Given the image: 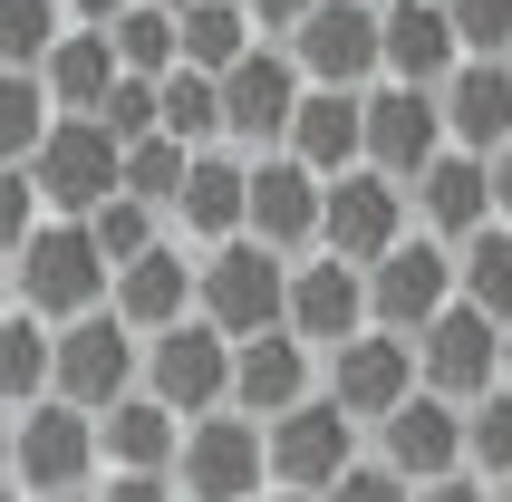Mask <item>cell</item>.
Segmentation results:
<instances>
[{
  "mask_svg": "<svg viewBox=\"0 0 512 502\" xmlns=\"http://www.w3.org/2000/svg\"><path fill=\"white\" fill-rule=\"evenodd\" d=\"M406 242V203H397V174L377 165H348L319 184V251H339V261H358L368 271L377 251Z\"/></svg>",
  "mask_w": 512,
  "mask_h": 502,
  "instance_id": "obj_11",
  "label": "cell"
},
{
  "mask_svg": "<svg viewBox=\"0 0 512 502\" xmlns=\"http://www.w3.org/2000/svg\"><path fill=\"white\" fill-rule=\"evenodd\" d=\"M10 280H20V309H29V319L68 329V319H87V309H107L116 261L97 251V232H87V223H58V213H49V223L10 251Z\"/></svg>",
  "mask_w": 512,
  "mask_h": 502,
  "instance_id": "obj_1",
  "label": "cell"
},
{
  "mask_svg": "<svg viewBox=\"0 0 512 502\" xmlns=\"http://www.w3.org/2000/svg\"><path fill=\"white\" fill-rule=\"evenodd\" d=\"M116 39V68L126 78H174L184 68V39H174V10H155V0H136V10H116L107 20Z\"/></svg>",
  "mask_w": 512,
  "mask_h": 502,
  "instance_id": "obj_31",
  "label": "cell"
},
{
  "mask_svg": "<svg viewBox=\"0 0 512 502\" xmlns=\"http://www.w3.org/2000/svg\"><path fill=\"white\" fill-rule=\"evenodd\" d=\"M300 396H319L310 387V338L300 329H261V338L232 348V416L271 425V416H290Z\"/></svg>",
  "mask_w": 512,
  "mask_h": 502,
  "instance_id": "obj_17",
  "label": "cell"
},
{
  "mask_svg": "<svg viewBox=\"0 0 512 502\" xmlns=\"http://www.w3.org/2000/svg\"><path fill=\"white\" fill-rule=\"evenodd\" d=\"M252 502H310V493H252Z\"/></svg>",
  "mask_w": 512,
  "mask_h": 502,
  "instance_id": "obj_50",
  "label": "cell"
},
{
  "mask_svg": "<svg viewBox=\"0 0 512 502\" xmlns=\"http://www.w3.org/2000/svg\"><path fill=\"white\" fill-rule=\"evenodd\" d=\"M455 309V242H435V232H406L397 251H377L368 261V329H435Z\"/></svg>",
  "mask_w": 512,
  "mask_h": 502,
  "instance_id": "obj_8",
  "label": "cell"
},
{
  "mask_svg": "<svg viewBox=\"0 0 512 502\" xmlns=\"http://www.w3.org/2000/svg\"><path fill=\"white\" fill-rule=\"evenodd\" d=\"M416 377H426V396H455V406L493 396L503 387V319L455 290V309L435 329H416Z\"/></svg>",
  "mask_w": 512,
  "mask_h": 502,
  "instance_id": "obj_10",
  "label": "cell"
},
{
  "mask_svg": "<svg viewBox=\"0 0 512 502\" xmlns=\"http://www.w3.org/2000/svg\"><path fill=\"white\" fill-rule=\"evenodd\" d=\"M174 39H184V68H203V78H223L232 58L261 49L242 0H194V10H174Z\"/></svg>",
  "mask_w": 512,
  "mask_h": 502,
  "instance_id": "obj_28",
  "label": "cell"
},
{
  "mask_svg": "<svg viewBox=\"0 0 512 502\" xmlns=\"http://www.w3.org/2000/svg\"><path fill=\"white\" fill-rule=\"evenodd\" d=\"M493 502H512V474H503V483H493Z\"/></svg>",
  "mask_w": 512,
  "mask_h": 502,
  "instance_id": "obj_52",
  "label": "cell"
},
{
  "mask_svg": "<svg viewBox=\"0 0 512 502\" xmlns=\"http://www.w3.org/2000/svg\"><path fill=\"white\" fill-rule=\"evenodd\" d=\"M290 58L310 87H368L387 68V29H377V0H319L310 20L290 29Z\"/></svg>",
  "mask_w": 512,
  "mask_h": 502,
  "instance_id": "obj_12",
  "label": "cell"
},
{
  "mask_svg": "<svg viewBox=\"0 0 512 502\" xmlns=\"http://www.w3.org/2000/svg\"><path fill=\"white\" fill-rule=\"evenodd\" d=\"M416 502H493L484 483H464V474H445V483H416Z\"/></svg>",
  "mask_w": 512,
  "mask_h": 502,
  "instance_id": "obj_44",
  "label": "cell"
},
{
  "mask_svg": "<svg viewBox=\"0 0 512 502\" xmlns=\"http://www.w3.org/2000/svg\"><path fill=\"white\" fill-rule=\"evenodd\" d=\"M68 502H78V493H68Z\"/></svg>",
  "mask_w": 512,
  "mask_h": 502,
  "instance_id": "obj_55",
  "label": "cell"
},
{
  "mask_svg": "<svg viewBox=\"0 0 512 502\" xmlns=\"http://www.w3.org/2000/svg\"><path fill=\"white\" fill-rule=\"evenodd\" d=\"M10 435H20V416H10V406H0V474H10Z\"/></svg>",
  "mask_w": 512,
  "mask_h": 502,
  "instance_id": "obj_48",
  "label": "cell"
},
{
  "mask_svg": "<svg viewBox=\"0 0 512 502\" xmlns=\"http://www.w3.org/2000/svg\"><path fill=\"white\" fill-rule=\"evenodd\" d=\"M49 126H58V107L39 87V68H0V165H29Z\"/></svg>",
  "mask_w": 512,
  "mask_h": 502,
  "instance_id": "obj_33",
  "label": "cell"
},
{
  "mask_svg": "<svg viewBox=\"0 0 512 502\" xmlns=\"http://www.w3.org/2000/svg\"><path fill=\"white\" fill-rule=\"evenodd\" d=\"M416 387H426V377H416V338H397V329H358V338L329 348V396H339L358 425H377Z\"/></svg>",
  "mask_w": 512,
  "mask_h": 502,
  "instance_id": "obj_15",
  "label": "cell"
},
{
  "mask_svg": "<svg viewBox=\"0 0 512 502\" xmlns=\"http://www.w3.org/2000/svg\"><path fill=\"white\" fill-rule=\"evenodd\" d=\"M145 396L174 406V416L194 425L213 406H232V338L213 319H174V329L145 338Z\"/></svg>",
  "mask_w": 512,
  "mask_h": 502,
  "instance_id": "obj_9",
  "label": "cell"
},
{
  "mask_svg": "<svg viewBox=\"0 0 512 502\" xmlns=\"http://www.w3.org/2000/svg\"><path fill=\"white\" fill-rule=\"evenodd\" d=\"M261 454H271V493H310L319 502L348 464H358V416L319 387V396H300L290 416L261 425Z\"/></svg>",
  "mask_w": 512,
  "mask_h": 502,
  "instance_id": "obj_5",
  "label": "cell"
},
{
  "mask_svg": "<svg viewBox=\"0 0 512 502\" xmlns=\"http://www.w3.org/2000/svg\"><path fill=\"white\" fill-rule=\"evenodd\" d=\"M377 464L397 483H445V474H464V406L455 396H406V406H387L377 416Z\"/></svg>",
  "mask_w": 512,
  "mask_h": 502,
  "instance_id": "obj_13",
  "label": "cell"
},
{
  "mask_svg": "<svg viewBox=\"0 0 512 502\" xmlns=\"http://www.w3.org/2000/svg\"><path fill=\"white\" fill-rule=\"evenodd\" d=\"M155 126L174 145H223V78H203V68L155 78Z\"/></svg>",
  "mask_w": 512,
  "mask_h": 502,
  "instance_id": "obj_29",
  "label": "cell"
},
{
  "mask_svg": "<svg viewBox=\"0 0 512 502\" xmlns=\"http://www.w3.org/2000/svg\"><path fill=\"white\" fill-rule=\"evenodd\" d=\"M97 126H107L116 145L165 136V126H155V78H116V87H107V107H97Z\"/></svg>",
  "mask_w": 512,
  "mask_h": 502,
  "instance_id": "obj_39",
  "label": "cell"
},
{
  "mask_svg": "<svg viewBox=\"0 0 512 502\" xmlns=\"http://www.w3.org/2000/svg\"><path fill=\"white\" fill-rule=\"evenodd\" d=\"M97 502H184V493H174V474H107Z\"/></svg>",
  "mask_w": 512,
  "mask_h": 502,
  "instance_id": "obj_42",
  "label": "cell"
},
{
  "mask_svg": "<svg viewBox=\"0 0 512 502\" xmlns=\"http://www.w3.org/2000/svg\"><path fill=\"white\" fill-rule=\"evenodd\" d=\"M49 348H58L49 319H29V309L0 319V406H39L49 396Z\"/></svg>",
  "mask_w": 512,
  "mask_h": 502,
  "instance_id": "obj_30",
  "label": "cell"
},
{
  "mask_svg": "<svg viewBox=\"0 0 512 502\" xmlns=\"http://www.w3.org/2000/svg\"><path fill=\"white\" fill-rule=\"evenodd\" d=\"M87 232H97V251H107L116 271H126L136 251H155V242H165V232H155V203H136V194L97 203V213H87Z\"/></svg>",
  "mask_w": 512,
  "mask_h": 502,
  "instance_id": "obj_37",
  "label": "cell"
},
{
  "mask_svg": "<svg viewBox=\"0 0 512 502\" xmlns=\"http://www.w3.org/2000/svg\"><path fill=\"white\" fill-rule=\"evenodd\" d=\"M145 387V338L116 319V309H87V319H68L49 348V396H68V406H87V416H107L116 396Z\"/></svg>",
  "mask_w": 512,
  "mask_h": 502,
  "instance_id": "obj_4",
  "label": "cell"
},
{
  "mask_svg": "<svg viewBox=\"0 0 512 502\" xmlns=\"http://www.w3.org/2000/svg\"><path fill=\"white\" fill-rule=\"evenodd\" d=\"M174 223H184V242H203V251L242 242V223H252V165H242V155H223V145H203L194 165H184Z\"/></svg>",
  "mask_w": 512,
  "mask_h": 502,
  "instance_id": "obj_19",
  "label": "cell"
},
{
  "mask_svg": "<svg viewBox=\"0 0 512 502\" xmlns=\"http://www.w3.org/2000/svg\"><path fill=\"white\" fill-rule=\"evenodd\" d=\"M464 464H474L484 483L512 474V387H493V396L464 406Z\"/></svg>",
  "mask_w": 512,
  "mask_h": 502,
  "instance_id": "obj_35",
  "label": "cell"
},
{
  "mask_svg": "<svg viewBox=\"0 0 512 502\" xmlns=\"http://www.w3.org/2000/svg\"><path fill=\"white\" fill-rule=\"evenodd\" d=\"M435 97H445V136L464 155H503L512 145V58H464Z\"/></svg>",
  "mask_w": 512,
  "mask_h": 502,
  "instance_id": "obj_24",
  "label": "cell"
},
{
  "mask_svg": "<svg viewBox=\"0 0 512 502\" xmlns=\"http://www.w3.org/2000/svg\"><path fill=\"white\" fill-rule=\"evenodd\" d=\"M300 58L290 49H252L223 68V145H281L300 116Z\"/></svg>",
  "mask_w": 512,
  "mask_h": 502,
  "instance_id": "obj_14",
  "label": "cell"
},
{
  "mask_svg": "<svg viewBox=\"0 0 512 502\" xmlns=\"http://www.w3.org/2000/svg\"><path fill=\"white\" fill-rule=\"evenodd\" d=\"M242 10H252V29H300L319 0H242Z\"/></svg>",
  "mask_w": 512,
  "mask_h": 502,
  "instance_id": "obj_43",
  "label": "cell"
},
{
  "mask_svg": "<svg viewBox=\"0 0 512 502\" xmlns=\"http://www.w3.org/2000/svg\"><path fill=\"white\" fill-rule=\"evenodd\" d=\"M319 184L329 174H310L300 155H261L252 165V242H271V251H310L319 242Z\"/></svg>",
  "mask_w": 512,
  "mask_h": 502,
  "instance_id": "obj_22",
  "label": "cell"
},
{
  "mask_svg": "<svg viewBox=\"0 0 512 502\" xmlns=\"http://www.w3.org/2000/svg\"><path fill=\"white\" fill-rule=\"evenodd\" d=\"M290 329L310 338V348L358 338V329H368V271L339 261V251H310V261L290 271Z\"/></svg>",
  "mask_w": 512,
  "mask_h": 502,
  "instance_id": "obj_18",
  "label": "cell"
},
{
  "mask_svg": "<svg viewBox=\"0 0 512 502\" xmlns=\"http://www.w3.org/2000/svg\"><path fill=\"white\" fill-rule=\"evenodd\" d=\"M377 29H387V68L377 78H397V87H445L464 68V39H455V10L445 0H387Z\"/></svg>",
  "mask_w": 512,
  "mask_h": 502,
  "instance_id": "obj_20",
  "label": "cell"
},
{
  "mask_svg": "<svg viewBox=\"0 0 512 502\" xmlns=\"http://www.w3.org/2000/svg\"><path fill=\"white\" fill-rule=\"evenodd\" d=\"M87 474H97V416H87V406H68V396L20 406V435H10V483H20L29 502H68Z\"/></svg>",
  "mask_w": 512,
  "mask_h": 502,
  "instance_id": "obj_6",
  "label": "cell"
},
{
  "mask_svg": "<svg viewBox=\"0 0 512 502\" xmlns=\"http://www.w3.org/2000/svg\"><path fill=\"white\" fill-rule=\"evenodd\" d=\"M0 502H29V493H20V483H0Z\"/></svg>",
  "mask_w": 512,
  "mask_h": 502,
  "instance_id": "obj_51",
  "label": "cell"
},
{
  "mask_svg": "<svg viewBox=\"0 0 512 502\" xmlns=\"http://www.w3.org/2000/svg\"><path fill=\"white\" fill-rule=\"evenodd\" d=\"M203 145H174V136H136L126 145V194L155 203V213H174V194H184V165H194Z\"/></svg>",
  "mask_w": 512,
  "mask_h": 502,
  "instance_id": "obj_34",
  "label": "cell"
},
{
  "mask_svg": "<svg viewBox=\"0 0 512 502\" xmlns=\"http://www.w3.org/2000/svg\"><path fill=\"white\" fill-rule=\"evenodd\" d=\"M39 223H49V203H39L29 165H0V251H20V242H29Z\"/></svg>",
  "mask_w": 512,
  "mask_h": 502,
  "instance_id": "obj_40",
  "label": "cell"
},
{
  "mask_svg": "<svg viewBox=\"0 0 512 502\" xmlns=\"http://www.w3.org/2000/svg\"><path fill=\"white\" fill-rule=\"evenodd\" d=\"M58 10H68V20H78V29H107L116 10H136V0H58Z\"/></svg>",
  "mask_w": 512,
  "mask_h": 502,
  "instance_id": "obj_45",
  "label": "cell"
},
{
  "mask_svg": "<svg viewBox=\"0 0 512 502\" xmlns=\"http://www.w3.org/2000/svg\"><path fill=\"white\" fill-rule=\"evenodd\" d=\"M194 271H203V261H184L174 242H155V251H136V261L116 271L107 309H116L136 338H155V329H174V319H194Z\"/></svg>",
  "mask_w": 512,
  "mask_h": 502,
  "instance_id": "obj_23",
  "label": "cell"
},
{
  "mask_svg": "<svg viewBox=\"0 0 512 502\" xmlns=\"http://www.w3.org/2000/svg\"><path fill=\"white\" fill-rule=\"evenodd\" d=\"M484 165H493V223H512V145H503V155H484Z\"/></svg>",
  "mask_w": 512,
  "mask_h": 502,
  "instance_id": "obj_46",
  "label": "cell"
},
{
  "mask_svg": "<svg viewBox=\"0 0 512 502\" xmlns=\"http://www.w3.org/2000/svg\"><path fill=\"white\" fill-rule=\"evenodd\" d=\"M174 445H184V416L155 406V396H116L107 416H97V454H107V474H174Z\"/></svg>",
  "mask_w": 512,
  "mask_h": 502,
  "instance_id": "obj_27",
  "label": "cell"
},
{
  "mask_svg": "<svg viewBox=\"0 0 512 502\" xmlns=\"http://www.w3.org/2000/svg\"><path fill=\"white\" fill-rule=\"evenodd\" d=\"M319 502H416V483H397L387 464H368V454H358V464H348V474L329 483Z\"/></svg>",
  "mask_w": 512,
  "mask_h": 502,
  "instance_id": "obj_41",
  "label": "cell"
},
{
  "mask_svg": "<svg viewBox=\"0 0 512 502\" xmlns=\"http://www.w3.org/2000/svg\"><path fill=\"white\" fill-rule=\"evenodd\" d=\"M194 319H213V329L242 348V338L261 329H290V261L271 242H223V251H203V271H194Z\"/></svg>",
  "mask_w": 512,
  "mask_h": 502,
  "instance_id": "obj_2",
  "label": "cell"
},
{
  "mask_svg": "<svg viewBox=\"0 0 512 502\" xmlns=\"http://www.w3.org/2000/svg\"><path fill=\"white\" fill-rule=\"evenodd\" d=\"M445 97H435V87H377L368 97V165L377 174H397V184H416V174L435 165V155H445Z\"/></svg>",
  "mask_w": 512,
  "mask_h": 502,
  "instance_id": "obj_16",
  "label": "cell"
},
{
  "mask_svg": "<svg viewBox=\"0 0 512 502\" xmlns=\"http://www.w3.org/2000/svg\"><path fill=\"white\" fill-rule=\"evenodd\" d=\"M10 309H20V280H10V251H0V319H10Z\"/></svg>",
  "mask_w": 512,
  "mask_h": 502,
  "instance_id": "obj_47",
  "label": "cell"
},
{
  "mask_svg": "<svg viewBox=\"0 0 512 502\" xmlns=\"http://www.w3.org/2000/svg\"><path fill=\"white\" fill-rule=\"evenodd\" d=\"M155 10H194V0H155Z\"/></svg>",
  "mask_w": 512,
  "mask_h": 502,
  "instance_id": "obj_53",
  "label": "cell"
},
{
  "mask_svg": "<svg viewBox=\"0 0 512 502\" xmlns=\"http://www.w3.org/2000/svg\"><path fill=\"white\" fill-rule=\"evenodd\" d=\"M29 184H39V203H49L58 223H87L97 203L126 194V145L97 116H58L49 136H39V155H29Z\"/></svg>",
  "mask_w": 512,
  "mask_h": 502,
  "instance_id": "obj_3",
  "label": "cell"
},
{
  "mask_svg": "<svg viewBox=\"0 0 512 502\" xmlns=\"http://www.w3.org/2000/svg\"><path fill=\"white\" fill-rule=\"evenodd\" d=\"M464 58H512V0H445Z\"/></svg>",
  "mask_w": 512,
  "mask_h": 502,
  "instance_id": "obj_38",
  "label": "cell"
},
{
  "mask_svg": "<svg viewBox=\"0 0 512 502\" xmlns=\"http://www.w3.org/2000/svg\"><path fill=\"white\" fill-rule=\"evenodd\" d=\"M281 155H300L310 174L368 165V97H358V87H300V116H290Z\"/></svg>",
  "mask_w": 512,
  "mask_h": 502,
  "instance_id": "obj_21",
  "label": "cell"
},
{
  "mask_svg": "<svg viewBox=\"0 0 512 502\" xmlns=\"http://www.w3.org/2000/svg\"><path fill=\"white\" fill-rule=\"evenodd\" d=\"M455 290L493 319H512V223H484L474 242H455Z\"/></svg>",
  "mask_w": 512,
  "mask_h": 502,
  "instance_id": "obj_32",
  "label": "cell"
},
{
  "mask_svg": "<svg viewBox=\"0 0 512 502\" xmlns=\"http://www.w3.org/2000/svg\"><path fill=\"white\" fill-rule=\"evenodd\" d=\"M58 29H68L58 0H0V68H39Z\"/></svg>",
  "mask_w": 512,
  "mask_h": 502,
  "instance_id": "obj_36",
  "label": "cell"
},
{
  "mask_svg": "<svg viewBox=\"0 0 512 502\" xmlns=\"http://www.w3.org/2000/svg\"><path fill=\"white\" fill-rule=\"evenodd\" d=\"M116 78H126V68H116V39H107V29H78V20L58 29L49 58H39V87H49L58 116H97Z\"/></svg>",
  "mask_w": 512,
  "mask_h": 502,
  "instance_id": "obj_26",
  "label": "cell"
},
{
  "mask_svg": "<svg viewBox=\"0 0 512 502\" xmlns=\"http://www.w3.org/2000/svg\"><path fill=\"white\" fill-rule=\"evenodd\" d=\"M174 493L184 502H252L271 493V454H261V425L213 406V416L184 425V445H174Z\"/></svg>",
  "mask_w": 512,
  "mask_h": 502,
  "instance_id": "obj_7",
  "label": "cell"
},
{
  "mask_svg": "<svg viewBox=\"0 0 512 502\" xmlns=\"http://www.w3.org/2000/svg\"><path fill=\"white\" fill-rule=\"evenodd\" d=\"M377 10H387V0H377Z\"/></svg>",
  "mask_w": 512,
  "mask_h": 502,
  "instance_id": "obj_54",
  "label": "cell"
},
{
  "mask_svg": "<svg viewBox=\"0 0 512 502\" xmlns=\"http://www.w3.org/2000/svg\"><path fill=\"white\" fill-rule=\"evenodd\" d=\"M503 387H512V319H503Z\"/></svg>",
  "mask_w": 512,
  "mask_h": 502,
  "instance_id": "obj_49",
  "label": "cell"
},
{
  "mask_svg": "<svg viewBox=\"0 0 512 502\" xmlns=\"http://www.w3.org/2000/svg\"><path fill=\"white\" fill-rule=\"evenodd\" d=\"M416 203H426V232H435V242H474V232L493 223V165H484V155H464V145H445V155L416 174Z\"/></svg>",
  "mask_w": 512,
  "mask_h": 502,
  "instance_id": "obj_25",
  "label": "cell"
}]
</instances>
